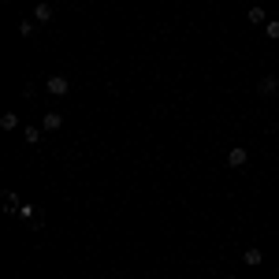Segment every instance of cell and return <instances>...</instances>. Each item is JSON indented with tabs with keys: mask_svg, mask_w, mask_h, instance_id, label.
<instances>
[{
	"mask_svg": "<svg viewBox=\"0 0 279 279\" xmlns=\"http://www.w3.org/2000/svg\"><path fill=\"white\" fill-rule=\"evenodd\" d=\"M60 123H63V119H60V115H56V112H49V115H45V127H49V130H56V127H60Z\"/></svg>",
	"mask_w": 279,
	"mask_h": 279,
	"instance_id": "cell-4",
	"label": "cell"
},
{
	"mask_svg": "<svg viewBox=\"0 0 279 279\" xmlns=\"http://www.w3.org/2000/svg\"><path fill=\"white\" fill-rule=\"evenodd\" d=\"M49 90H52V93H67V79H60V75H52V79H49Z\"/></svg>",
	"mask_w": 279,
	"mask_h": 279,
	"instance_id": "cell-2",
	"label": "cell"
},
{
	"mask_svg": "<svg viewBox=\"0 0 279 279\" xmlns=\"http://www.w3.org/2000/svg\"><path fill=\"white\" fill-rule=\"evenodd\" d=\"M227 164H231V168H242V164H246V149H231V153H227Z\"/></svg>",
	"mask_w": 279,
	"mask_h": 279,
	"instance_id": "cell-1",
	"label": "cell"
},
{
	"mask_svg": "<svg viewBox=\"0 0 279 279\" xmlns=\"http://www.w3.org/2000/svg\"><path fill=\"white\" fill-rule=\"evenodd\" d=\"M224 279H235V275H224Z\"/></svg>",
	"mask_w": 279,
	"mask_h": 279,
	"instance_id": "cell-7",
	"label": "cell"
},
{
	"mask_svg": "<svg viewBox=\"0 0 279 279\" xmlns=\"http://www.w3.org/2000/svg\"><path fill=\"white\" fill-rule=\"evenodd\" d=\"M268 37H279V23H268Z\"/></svg>",
	"mask_w": 279,
	"mask_h": 279,
	"instance_id": "cell-6",
	"label": "cell"
},
{
	"mask_svg": "<svg viewBox=\"0 0 279 279\" xmlns=\"http://www.w3.org/2000/svg\"><path fill=\"white\" fill-rule=\"evenodd\" d=\"M242 264H261V249L249 246V249H246V257H242Z\"/></svg>",
	"mask_w": 279,
	"mask_h": 279,
	"instance_id": "cell-3",
	"label": "cell"
},
{
	"mask_svg": "<svg viewBox=\"0 0 279 279\" xmlns=\"http://www.w3.org/2000/svg\"><path fill=\"white\" fill-rule=\"evenodd\" d=\"M249 19H253V23H264V8H249Z\"/></svg>",
	"mask_w": 279,
	"mask_h": 279,
	"instance_id": "cell-5",
	"label": "cell"
}]
</instances>
